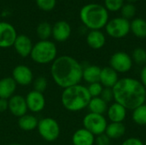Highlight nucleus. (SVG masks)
<instances>
[{
  "label": "nucleus",
  "mask_w": 146,
  "mask_h": 145,
  "mask_svg": "<svg viewBox=\"0 0 146 145\" xmlns=\"http://www.w3.org/2000/svg\"><path fill=\"white\" fill-rule=\"evenodd\" d=\"M82 65L75 58L67 55L56 57L50 66L52 79L62 89L79 85L82 80Z\"/></svg>",
  "instance_id": "nucleus-1"
},
{
  "label": "nucleus",
  "mask_w": 146,
  "mask_h": 145,
  "mask_svg": "<svg viewBox=\"0 0 146 145\" xmlns=\"http://www.w3.org/2000/svg\"><path fill=\"white\" fill-rule=\"evenodd\" d=\"M114 100L127 110H133L145 103L146 89L142 83L133 78H121L112 88Z\"/></svg>",
  "instance_id": "nucleus-2"
},
{
  "label": "nucleus",
  "mask_w": 146,
  "mask_h": 145,
  "mask_svg": "<svg viewBox=\"0 0 146 145\" xmlns=\"http://www.w3.org/2000/svg\"><path fill=\"white\" fill-rule=\"evenodd\" d=\"M91 98L87 87L79 84L63 89L61 102L68 111L80 112L87 108Z\"/></svg>",
  "instance_id": "nucleus-3"
},
{
  "label": "nucleus",
  "mask_w": 146,
  "mask_h": 145,
  "mask_svg": "<svg viewBox=\"0 0 146 145\" xmlns=\"http://www.w3.org/2000/svg\"><path fill=\"white\" fill-rule=\"evenodd\" d=\"M80 19L86 28L90 30H101L108 23L110 15L104 5L92 3L81 8Z\"/></svg>",
  "instance_id": "nucleus-4"
},
{
  "label": "nucleus",
  "mask_w": 146,
  "mask_h": 145,
  "mask_svg": "<svg viewBox=\"0 0 146 145\" xmlns=\"http://www.w3.org/2000/svg\"><path fill=\"white\" fill-rule=\"evenodd\" d=\"M30 57L37 64L52 63L57 57L56 45L50 40H39L33 44Z\"/></svg>",
  "instance_id": "nucleus-5"
},
{
  "label": "nucleus",
  "mask_w": 146,
  "mask_h": 145,
  "mask_svg": "<svg viewBox=\"0 0 146 145\" xmlns=\"http://www.w3.org/2000/svg\"><path fill=\"white\" fill-rule=\"evenodd\" d=\"M37 130L39 136L46 142L56 141L59 138L61 132L58 122L51 117H46L39 120Z\"/></svg>",
  "instance_id": "nucleus-6"
},
{
  "label": "nucleus",
  "mask_w": 146,
  "mask_h": 145,
  "mask_svg": "<svg viewBox=\"0 0 146 145\" xmlns=\"http://www.w3.org/2000/svg\"><path fill=\"white\" fill-rule=\"evenodd\" d=\"M106 33L113 38H125L130 32V21L123 17H115L109 20L105 26Z\"/></svg>",
  "instance_id": "nucleus-7"
},
{
  "label": "nucleus",
  "mask_w": 146,
  "mask_h": 145,
  "mask_svg": "<svg viewBox=\"0 0 146 145\" xmlns=\"http://www.w3.org/2000/svg\"><path fill=\"white\" fill-rule=\"evenodd\" d=\"M83 127L92 133L95 137L105 133L108 122L103 115L88 113L85 115L82 121Z\"/></svg>",
  "instance_id": "nucleus-8"
},
{
  "label": "nucleus",
  "mask_w": 146,
  "mask_h": 145,
  "mask_svg": "<svg viewBox=\"0 0 146 145\" xmlns=\"http://www.w3.org/2000/svg\"><path fill=\"white\" fill-rule=\"evenodd\" d=\"M133 65V59L130 55L124 51H117L114 53L110 59V67L118 73H125L129 72Z\"/></svg>",
  "instance_id": "nucleus-9"
},
{
  "label": "nucleus",
  "mask_w": 146,
  "mask_h": 145,
  "mask_svg": "<svg viewBox=\"0 0 146 145\" xmlns=\"http://www.w3.org/2000/svg\"><path fill=\"white\" fill-rule=\"evenodd\" d=\"M17 35L13 25L6 21H0V48L6 49L13 46Z\"/></svg>",
  "instance_id": "nucleus-10"
},
{
  "label": "nucleus",
  "mask_w": 146,
  "mask_h": 145,
  "mask_svg": "<svg viewBox=\"0 0 146 145\" xmlns=\"http://www.w3.org/2000/svg\"><path fill=\"white\" fill-rule=\"evenodd\" d=\"M12 79L16 85L27 86L33 83V73L32 69L26 65H18L12 71Z\"/></svg>",
  "instance_id": "nucleus-11"
},
{
  "label": "nucleus",
  "mask_w": 146,
  "mask_h": 145,
  "mask_svg": "<svg viewBox=\"0 0 146 145\" xmlns=\"http://www.w3.org/2000/svg\"><path fill=\"white\" fill-rule=\"evenodd\" d=\"M25 99L27 109L32 113H39L45 107V98L41 92L33 90L27 94Z\"/></svg>",
  "instance_id": "nucleus-12"
},
{
  "label": "nucleus",
  "mask_w": 146,
  "mask_h": 145,
  "mask_svg": "<svg viewBox=\"0 0 146 145\" xmlns=\"http://www.w3.org/2000/svg\"><path fill=\"white\" fill-rule=\"evenodd\" d=\"M9 111L15 117H21L27 112L26 99L21 95H14L9 100Z\"/></svg>",
  "instance_id": "nucleus-13"
},
{
  "label": "nucleus",
  "mask_w": 146,
  "mask_h": 145,
  "mask_svg": "<svg viewBox=\"0 0 146 145\" xmlns=\"http://www.w3.org/2000/svg\"><path fill=\"white\" fill-rule=\"evenodd\" d=\"M72 32L71 26L66 21H58L52 26L53 38L57 42L67 41Z\"/></svg>",
  "instance_id": "nucleus-14"
},
{
  "label": "nucleus",
  "mask_w": 146,
  "mask_h": 145,
  "mask_svg": "<svg viewBox=\"0 0 146 145\" xmlns=\"http://www.w3.org/2000/svg\"><path fill=\"white\" fill-rule=\"evenodd\" d=\"M13 46L19 56L21 57H27L30 56L33 44L28 36L25 34H20L17 35Z\"/></svg>",
  "instance_id": "nucleus-15"
},
{
  "label": "nucleus",
  "mask_w": 146,
  "mask_h": 145,
  "mask_svg": "<svg viewBox=\"0 0 146 145\" xmlns=\"http://www.w3.org/2000/svg\"><path fill=\"white\" fill-rule=\"evenodd\" d=\"M118 73L110 67H104L101 68L99 83L107 88H113L119 80Z\"/></svg>",
  "instance_id": "nucleus-16"
},
{
  "label": "nucleus",
  "mask_w": 146,
  "mask_h": 145,
  "mask_svg": "<svg viewBox=\"0 0 146 145\" xmlns=\"http://www.w3.org/2000/svg\"><path fill=\"white\" fill-rule=\"evenodd\" d=\"M72 144L73 145H94L95 136L84 127L80 128L74 132Z\"/></svg>",
  "instance_id": "nucleus-17"
},
{
  "label": "nucleus",
  "mask_w": 146,
  "mask_h": 145,
  "mask_svg": "<svg viewBox=\"0 0 146 145\" xmlns=\"http://www.w3.org/2000/svg\"><path fill=\"white\" fill-rule=\"evenodd\" d=\"M86 43L93 50H100L106 44V37L101 30H90L86 35Z\"/></svg>",
  "instance_id": "nucleus-18"
},
{
  "label": "nucleus",
  "mask_w": 146,
  "mask_h": 145,
  "mask_svg": "<svg viewBox=\"0 0 146 145\" xmlns=\"http://www.w3.org/2000/svg\"><path fill=\"white\" fill-rule=\"evenodd\" d=\"M127 109L125 107L115 102L110 104V107H108V110L106 113L109 120L111 122L121 123L123 122V121L127 117Z\"/></svg>",
  "instance_id": "nucleus-19"
},
{
  "label": "nucleus",
  "mask_w": 146,
  "mask_h": 145,
  "mask_svg": "<svg viewBox=\"0 0 146 145\" xmlns=\"http://www.w3.org/2000/svg\"><path fill=\"white\" fill-rule=\"evenodd\" d=\"M16 83L12 77H5L0 79V98L9 100L15 95Z\"/></svg>",
  "instance_id": "nucleus-20"
},
{
  "label": "nucleus",
  "mask_w": 146,
  "mask_h": 145,
  "mask_svg": "<svg viewBox=\"0 0 146 145\" xmlns=\"http://www.w3.org/2000/svg\"><path fill=\"white\" fill-rule=\"evenodd\" d=\"M100 73L101 68L96 65H88L83 68L82 79H84L88 84L99 82Z\"/></svg>",
  "instance_id": "nucleus-21"
},
{
  "label": "nucleus",
  "mask_w": 146,
  "mask_h": 145,
  "mask_svg": "<svg viewBox=\"0 0 146 145\" xmlns=\"http://www.w3.org/2000/svg\"><path fill=\"white\" fill-rule=\"evenodd\" d=\"M125 133H126V126L122 122L121 123L110 122V124H108L105 130V134L110 139H119L121 137H123Z\"/></svg>",
  "instance_id": "nucleus-22"
},
{
  "label": "nucleus",
  "mask_w": 146,
  "mask_h": 145,
  "mask_svg": "<svg viewBox=\"0 0 146 145\" xmlns=\"http://www.w3.org/2000/svg\"><path fill=\"white\" fill-rule=\"evenodd\" d=\"M38 120L33 115L26 114L18 119V126L25 132H31L37 129Z\"/></svg>",
  "instance_id": "nucleus-23"
},
{
  "label": "nucleus",
  "mask_w": 146,
  "mask_h": 145,
  "mask_svg": "<svg viewBox=\"0 0 146 145\" xmlns=\"http://www.w3.org/2000/svg\"><path fill=\"white\" fill-rule=\"evenodd\" d=\"M130 32L139 38H146V21L143 18H135L130 21Z\"/></svg>",
  "instance_id": "nucleus-24"
},
{
  "label": "nucleus",
  "mask_w": 146,
  "mask_h": 145,
  "mask_svg": "<svg viewBox=\"0 0 146 145\" xmlns=\"http://www.w3.org/2000/svg\"><path fill=\"white\" fill-rule=\"evenodd\" d=\"M87 109H89L90 113L104 115L108 110V103L104 100H103L100 97H92L87 106Z\"/></svg>",
  "instance_id": "nucleus-25"
},
{
  "label": "nucleus",
  "mask_w": 146,
  "mask_h": 145,
  "mask_svg": "<svg viewBox=\"0 0 146 145\" xmlns=\"http://www.w3.org/2000/svg\"><path fill=\"white\" fill-rule=\"evenodd\" d=\"M133 121L139 126H146V103H144L133 110Z\"/></svg>",
  "instance_id": "nucleus-26"
},
{
  "label": "nucleus",
  "mask_w": 146,
  "mask_h": 145,
  "mask_svg": "<svg viewBox=\"0 0 146 145\" xmlns=\"http://www.w3.org/2000/svg\"><path fill=\"white\" fill-rule=\"evenodd\" d=\"M36 32L40 40H49L52 34V26L47 21L40 22L37 26Z\"/></svg>",
  "instance_id": "nucleus-27"
},
{
  "label": "nucleus",
  "mask_w": 146,
  "mask_h": 145,
  "mask_svg": "<svg viewBox=\"0 0 146 145\" xmlns=\"http://www.w3.org/2000/svg\"><path fill=\"white\" fill-rule=\"evenodd\" d=\"M133 62L138 65H145L146 64V50L143 48L138 47L133 50L131 56Z\"/></svg>",
  "instance_id": "nucleus-28"
},
{
  "label": "nucleus",
  "mask_w": 146,
  "mask_h": 145,
  "mask_svg": "<svg viewBox=\"0 0 146 145\" xmlns=\"http://www.w3.org/2000/svg\"><path fill=\"white\" fill-rule=\"evenodd\" d=\"M120 11L121 14V17L129 21L133 19L136 15V7L134 6L133 3H124V5L122 6Z\"/></svg>",
  "instance_id": "nucleus-29"
},
{
  "label": "nucleus",
  "mask_w": 146,
  "mask_h": 145,
  "mask_svg": "<svg viewBox=\"0 0 146 145\" xmlns=\"http://www.w3.org/2000/svg\"><path fill=\"white\" fill-rule=\"evenodd\" d=\"M125 3V0H104V7L110 12H118Z\"/></svg>",
  "instance_id": "nucleus-30"
},
{
  "label": "nucleus",
  "mask_w": 146,
  "mask_h": 145,
  "mask_svg": "<svg viewBox=\"0 0 146 145\" xmlns=\"http://www.w3.org/2000/svg\"><path fill=\"white\" fill-rule=\"evenodd\" d=\"M33 90L41 93H44L45 90L48 87V81L45 77L44 76H38L33 81Z\"/></svg>",
  "instance_id": "nucleus-31"
},
{
  "label": "nucleus",
  "mask_w": 146,
  "mask_h": 145,
  "mask_svg": "<svg viewBox=\"0 0 146 145\" xmlns=\"http://www.w3.org/2000/svg\"><path fill=\"white\" fill-rule=\"evenodd\" d=\"M103 89H104V86L99 82L89 84V85L87 86V90H88V92H89L91 97H100L101 93L103 91Z\"/></svg>",
  "instance_id": "nucleus-32"
},
{
  "label": "nucleus",
  "mask_w": 146,
  "mask_h": 145,
  "mask_svg": "<svg viewBox=\"0 0 146 145\" xmlns=\"http://www.w3.org/2000/svg\"><path fill=\"white\" fill-rule=\"evenodd\" d=\"M36 3L41 10L48 12L56 7V0H36Z\"/></svg>",
  "instance_id": "nucleus-33"
},
{
  "label": "nucleus",
  "mask_w": 146,
  "mask_h": 145,
  "mask_svg": "<svg viewBox=\"0 0 146 145\" xmlns=\"http://www.w3.org/2000/svg\"><path fill=\"white\" fill-rule=\"evenodd\" d=\"M100 97H101L103 100H104L107 103H110L112 100H114V95H113L112 88L104 87Z\"/></svg>",
  "instance_id": "nucleus-34"
},
{
  "label": "nucleus",
  "mask_w": 146,
  "mask_h": 145,
  "mask_svg": "<svg viewBox=\"0 0 146 145\" xmlns=\"http://www.w3.org/2000/svg\"><path fill=\"white\" fill-rule=\"evenodd\" d=\"M110 143H111V139L105 133L95 137L96 145H110Z\"/></svg>",
  "instance_id": "nucleus-35"
},
{
  "label": "nucleus",
  "mask_w": 146,
  "mask_h": 145,
  "mask_svg": "<svg viewBox=\"0 0 146 145\" xmlns=\"http://www.w3.org/2000/svg\"><path fill=\"white\" fill-rule=\"evenodd\" d=\"M121 145H144V143L138 138H128L123 141Z\"/></svg>",
  "instance_id": "nucleus-36"
},
{
  "label": "nucleus",
  "mask_w": 146,
  "mask_h": 145,
  "mask_svg": "<svg viewBox=\"0 0 146 145\" xmlns=\"http://www.w3.org/2000/svg\"><path fill=\"white\" fill-rule=\"evenodd\" d=\"M9 110V101L7 99L0 98V113Z\"/></svg>",
  "instance_id": "nucleus-37"
},
{
  "label": "nucleus",
  "mask_w": 146,
  "mask_h": 145,
  "mask_svg": "<svg viewBox=\"0 0 146 145\" xmlns=\"http://www.w3.org/2000/svg\"><path fill=\"white\" fill-rule=\"evenodd\" d=\"M139 81L142 83V85L146 89V65L143 67V68L140 71V80Z\"/></svg>",
  "instance_id": "nucleus-38"
},
{
  "label": "nucleus",
  "mask_w": 146,
  "mask_h": 145,
  "mask_svg": "<svg viewBox=\"0 0 146 145\" xmlns=\"http://www.w3.org/2000/svg\"><path fill=\"white\" fill-rule=\"evenodd\" d=\"M125 1H127V3H133L134 2H136L137 0H125Z\"/></svg>",
  "instance_id": "nucleus-39"
},
{
  "label": "nucleus",
  "mask_w": 146,
  "mask_h": 145,
  "mask_svg": "<svg viewBox=\"0 0 146 145\" xmlns=\"http://www.w3.org/2000/svg\"><path fill=\"white\" fill-rule=\"evenodd\" d=\"M8 145H22V144H9Z\"/></svg>",
  "instance_id": "nucleus-40"
},
{
  "label": "nucleus",
  "mask_w": 146,
  "mask_h": 145,
  "mask_svg": "<svg viewBox=\"0 0 146 145\" xmlns=\"http://www.w3.org/2000/svg\"><path fill=\"white\" fill-rule=\"evenodd\" d=\"M144 145H146V141L145 142V143H144Z\"/></svg>",
  "instance_id": "nucleus-41"
}]
</instances>
